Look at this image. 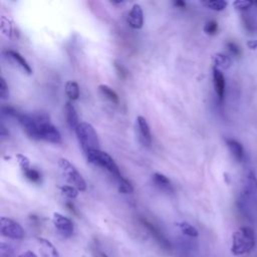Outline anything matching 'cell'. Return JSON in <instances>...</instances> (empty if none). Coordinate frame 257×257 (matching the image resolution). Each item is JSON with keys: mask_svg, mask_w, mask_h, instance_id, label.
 I'll list each match as a JSON object with an SVG mask.
<instances>
[{"mask_svg": "<svg viewBox=\"0 0 257 257\" xmlns=\"http://www.w3.org/2000/svg\"><path fill=\"white\" fill-rule=\"evenodd\" d=\"M213 63H214V68H217L219 70L222 69H228L232 65V60L231 58L224 53H216L212 57Z\"/></svg>", "mask_w": 257, "mask_h": 257, "instance_id": "18", "label": "cell"}, {"mask_svg": "<svg viewBox=\"0 0 257 257\" xmlns=\"http://www.w3.org/2000/svg\"><path fill=\"white\" fill-rule=\"evenodd\" d=\"M32 113L38 125V139L52 144H60L61 135L57 127L50 121L49 114L44 111H36Z\"/></svg>", "mask_w": 257, "mask_h": 257, "instance_id": "2", "label": "cell"}, {"mask_svg": "<svg viewBox=\"0 0 257 257\" xmlns=\"http://www.w3.org/2000/svg\"><path fill=\"white\" fill-rule=\"evenodd\" d=\"M1 30L3 34H5L7 37L11 38L12 36V25L9 22L8 19H6L4 16L1 17Z\"/></svg>", "mask_w": 257, "mask_h": 257, "instance_id": "27", "label": "cell"}, {"mask_svg": "<svg viewBox=\"0 0 257 257\" xmlns=\"http://www.w3.org/2000/svg\"><path fill=\"white\" fill-rule=\"evenodd\" d=\"M85 156L89 163L105 169L108 173H110L115 178V180L122 177L117 165L107 153L102 152L100 150H92L87 152Z\"/></svg>", "mask_w": 257, "mask_h": 257, "instance_id": "4", "label": "cell"}, {"mask_svg": "<svg viewBox=\"0 0 257 257\" xmlns=\"http://www.w3.org/2000/svg\"><path fill=\"white\" fill-rule=\"evenodd\" d=\"M0 136L2 139L8 137V133H6V130H5V126L3 124L0 125Z\"/></svg>", "mask_w": 257, "mask_h": 257, "instance_id": "37", "label": "cell"}, {"mask_svg": "<svg viewBox=\"0 0 257 257\" xmlns=\"http://www.w3.org/2000/svg\"><path fill=\"white\" fill-rule=\"evenodd\" d=\"M213 83L215 92L219 98V100H223L225 96V88H226V82L224 74L221 70L213 67Z\"/></svg>", "mask_w": 257, "mask_h": 257, "instance_id": "12", "label": "cell"}, {"mask_svg": "<svg viewBox=\"0 0 257 257\" xmlns=\"http://www.w3.org/2000/svg\"><path fill=\"white\" fill-rule=\"evenodd\" d=\"M174 5L178 8H185L186 7V2L183 1V0H177V1H174Z\"/></svg>", "mask_w": 257, "mask_h": 257, "instance_id": "36", "label": "cell"}, {"mask_svg": "<svg viewBox=\"0 0 257 257\" xmlns=\"http://www.w3.org/2000/svg\"><path fill=\"white\" fill-rule=\"evenodd\" d=\"M20 257H37L35 253H33L32 251H25L24 253L21 254Z\"/></svg>", "mask_w": 257, "mask_h": 257, "instance_id": "38", "label": "cell"}, {"mask_svg": "<svg viewBox=\"0 0 257 257\" xmlns=\"http://www.w3.org/2000/svg\"><path fill=\"white\" fill-rule=\"evenodd\" d=\"M218 31V23L214 20L208 21L204 26V32L208 35H215Z\"/></svg>", "mask_w": 257, "mask_h": 257, "instance_id": "30", "label": "cell"}, {"mask_svg": "<svg viewBox=\"0 0 257 257\" xmlns=\"http://www.w3.org/2000/svg\"><path fill=\"white\" fill-rule=\"evenodd\" d=\"M256 244L255 231L248 226H243L234 231L232 235L231 252L235 256L248 254L253 250Z\"/></svg>", "mask_w": 257, "mask_h": 257, "instance_id": "1", "label": "cell"}, {"mask_svg": "<svg viewBox=\"0 0 257 257\" xmlns=\"http://www.w3.org/2000/svg\"><path fill=\"white\" fill-rule=\"evenodd\" d=\"M92 257H107V255L101 251H96L93 253Z\"/></svg>", "mask_w": 257, "mask_h": 257, "instance_id": "39", "label": "cell"}, {"mask_svg": "<svg viewBox=\"0 0 257 257\" xmlns=\"http://www.w3.org/2000/svg\"><path fill=\"white\" fill-rule=\"evenodd\" d=\"M16 159H17V162L22 171L30 168V162L26 156H24L22 154H18V155H16Z\"/></svg>", "mask_w": 257, "mask_h": 257, "instance_id": "31", "label": "cell"}, {"mask_svg": "<svg viewBox=\"0 0 257 257\" xmlns=\"http://www.w3.org/2000/svg\"><path fill=\"white\" fill-rule=\"evenodd\" d=\"M64 111H65V117H66V122L68 126L71 130H74L77 127V125L80 123L78 120V115L77 112L73 106V104L70 101L65 102L64 106Z\"/></svg>", "mask_w": 257, "mask_h": 257, "instance_id": "15", "label": "cell"}, {"mask_svg": "<svg viewBox=\"0 0 257 257\" xmlns=\"http://www.w3.org/2000/svg\"><path fill=\"white\" fill-rule=\"evenodd\" d=\"M24 176L31 182L33 183H39L41 181V175L38 171H36L35 169H32L31 167L22 171Z\"/></svg>", "mask_w": 257, "mask_h": 257, "instance_id": "25", "label": "cell"}, {"mask_svg": "<svg viewBox=\"0 0 257 257\" xmlns=\"http://www.w3.org/2000/svg\"><path fill=\"white\" fill-rule=\"evenodd\" d=\"M253 4H254V2L250 1V0H235L233 2L234 8H236L238 10H243V11L249 9Z\"/></svg>", "mask_w": 257, "mask_h": 257, "instance_id": "29", "label": "cell"}, {"mask_svg": "<svg viewBox=\"0 0 257 257\" xmlns=\"http://www.w3.org/2000/svg\"><path fill=\"white\" fill-rule=\"evenodd\" d=\"M60 191L64 196H66L69 199H74L78 195V190L73 186H68V185L61 186Z\"/></svg>", "mask_w": 257, "mask_h": 257, "instance_id": "26", "label": "cell"}, {"mask_svg": "<svg viewBox=\"0 0 257 257\" xmlns=\"http://www.w3.org/2000/svg\"><path fill=\"white\" fill-rule=\"evenodd\" d=\"M226 145H227L231 155L233 156V158L237 162H242L244 159V148H243L242 144L236 140L228 139V140H226Z\"/></svg>", "mask_w": 257, "mask_h": 257, "instance_id": "16", "label": "cell"}, {"mask_svg": "<svg viewBox=\"0 0 257 257\" xmlns=\"http://www.w3.org/2000/svg\"><path fill=\"white\" fill-rule=\"evenodd\" d=\"M116 181H117V190H118L119 193L132 194L134 192V187L127 179H125L123 177H120Z\"/></svg>", "mask_w": 257, "mask_h": 257, "instance_id": "23", "label": "cell"}, {"mask_svg": "<svg viewBox=\"0 0 257 257\" xmlns=\"http://www.w3.org/2000/svg\"><path fill=\"white\" fill-rule=\"evenodd\" d=\"M136 124L138 127L140 141L142 142V144L144 146L150 147L152 145V134H151L150 126H149L147 119L144 116L139 115V116H137Z\"/></svg>", "mask_w": 257, "mask_h": 257, "instance_id": "9", "label": "cell"}, {"mask_svg": "<svg viewBox=\"0 0 257 257\" xmlns=\"http://www.w3.org/2000/svg\"><path fill=\"white\" fill-rule=\"evenodd\" d=\"M254 4H256V5H257V1H255V2H254Z\"/></svg>", "mask_w": 257, "mask_h": 257, "instance_id": "40", "label": "cell"}, {"mask_svg": "<svg viewBox=\"0 0 257 257\" xmlns=\"http://www.w3.org/2000/svg\"><path fill=\"white\" fill-rule=\"evenodd\" d=\"M64 90L66 95L72 100H76L79 97V86L75 81H67Z\"/></svg>", "mask_w": 257, "mask_h": 257, "instance_id": "20", "label": "cell"}, {"mask_svg": "<svg viewBox=\"0 0 257 257\" xmlns=\"http://www.w3.org/2000/svg\"><path fill=\"white\" fill-rule=\"evenodd\" d=\"M4 53L8 58H10L13 62H15L25 73H27V74L32 73V69H31L29 63L19 52L12 50V49H8Z\"/></svg>", "mask_w": 257, "mask_h": 257, "instance_id": "13", "label": "cell"}, {"mask_svg": "<svg viewBox=\"0 0 257 257\" xmlns=\"http://www.w3.org/2000/svg\"><path fill=\"white\" fill-rule=\"evenodd\" d=\"M202 4L211 10L222 11L227 7L228 3L225 0H209V1H203Z\"/></svg>", "mask_w": 257, "mask_h": 257, "instance_id": "24", "label": "cell"}, {"mask_svg": "<svg viewBox=\"0 0 257 257\" xmlns=\"http://www.w3.org/2000/svg\"><path fill=\"white\" fill-rule=\"evenodd\" d=\"M176 225L179 227L181 232L184 235H186V236H189V237H192V238H196L199 235L198 230L194 226H192L190 223H188V222L183 221V222L177 223Z\"/></svg>", "mask_w": 257, "mask_h": 257, "instance_id": "21", "label": "cell"}, {"mask_svg": "<svg viewBox=\"0 0 257 257\" xmlns=\"http://www.w3.org/2000/svg\"><path fill=\"white\" fill-rule=\"evenodd\" d=\"M227 48L230 51L231 54L235 55V56H239L240 55V49L238 47V45H236L234 42H228L227 43Z\"/></svg>", "mask_w": 257, "mask_h": 257, "instance_id": "33", "label": "cell"}, {"mask_svg": "<svg viewBox=\"0 0 257 257\" xmlns=\"http://www.w3.org/2000/svg\"><path fill=\"white\" fill-rule=\"evenodd\" d=\"M52 223L54 225V227L56 228V230L63 236V237H70L72 236L73 232H74V226L72 221L63 216L60 213H53L52 215Z\"/></svg>", "mask_w": 257, "mask_h": 257, "instance_id": "8", "label": "cell"}, {"mask_svg": "<svg viewBox=\"0 0 257 257\" xmlns=\"http://www.w3.org/2000/svg\"><path fill=\"white\" fill-rule=\"evenodd\" d=\"M58 166L65 177V179L78 191L83 192L86 190V183L75 167L66 159L61 158L58 160Z\"/></svg>", "mask_w": 257, "mask_h": 257, "instance_id": "6", "label": "cell"}, {"mask_svg": "<svg viewBox=\"0 0 257 257\" xmlns=\"http://www.w3.org/2000/svg\"><path fill=\"white\" fill-rule=\"evenodd\" d=\"M99 91L101 92L102 95H104L108 100H110L113 103H117L118 102V96L117 93L108 85L106 84H100L98 86Z\"/></svg>", "mask_w": 257, "mask_h": 257, "instance_id": "22", "label": "cell"}, {"mask_svg": "<svg viewBox=\"0 0 257 257\" xmlns=\"http://www.w3.org/2000/svg\"><path fill=\"white\" fill-rule=\"evenodd\" d=\"M0 233L2 236L14 240H21L25 236V232L21 225L7 217H1L0 219Z\"/></svg>", "mask_w": 257, "mask_h": 257, "instance_id": "7", "label": "cell"}, {"mask_svg": "<svg viewBox=\"0 0 257 257\" xmlns=\"http://www.w3.org/2000/svg\"><path fill=\"white\" fill-rule=\"evenodd\" d=\"M141 223L143 224L144 227L147 228V230L151 233V235L158 241V243L163 246L165 249L170 250L171 249V244L168 241V239L165 237V235L160 231L159 228H157L154 224H152L150 221H148L147 219L142 218L141 219Z\"/></svg>", "mask_w": 257, "mask_h": 257, "instance_id": "11", "label": "cell"}, {"mask_svg": "<svg viewBox=\"0 0 257 257\" xmlns=\"http://www.w3.org/2000/svg\"><path fill=\"white\" fill-rule=\"evenodd\" d=\"M37 242L42 257H60L57 249L50 241L39 237L37 238Z\"/></svg>", "mask_w": 257, "mask_h": 257, "instance_id": "14", "label": "cell"}, {"mask_svg": "<svg viewBox=\"0 0 257 257\" xmlns=\"http://www.w3.org/2000/svg\"><path fill=\"white\" fill-rule=\"evenodd\" d=\"M75 134L84 154L92 150H99V140L93 126L88 122H80L75 128Z\"/></svg>", "mask_w": 257, "mask_h": 257, "instance_id": "3", "label": "cell"}, {"mask_svg": "<svg viewBox=\"0 0 257 257\" xmlns=\"http://www.w3.org/2000/svg\"><path fill=\"white\" fill-rule=\"evenodd\" d=\"M152 177H153L152 178L153 182L157 188L165 192H173L172 183L168 177H166L161 173H155Z\"/></svg>", "mask_w": 257, "mask_h": 257, "instance_id": "17", "label": "cell"}, {"mask_svg": "<svg viewBox=\"0 0 257 257\" xmlns=\"http://www.w3.org/2000/svg\"><path fill=\"white\" fill-rule=\"evenodd\" d=\"M237 207L240 213L249 221H257V193L241 191L237 200Z\"/></svg>", "mask_w": 257, "mask_h": 257, "instance_id": "5", "label": "cell"}, {"mask_svg": "<svg viewBox=\"0 0 257 257\" xmlns=\"http://www.w3.org/2000/svg\"><path fill=\"white\" fill-rule=\"evenodd\" d=\"M127 24L133 29H141L144 24V12L142 6L138 3L134 4L132 9L130 10L126 18Z\"/></svg>", "mask_w": 257, "mask_h": 257, "instance_id": "10", "label": "cell"}, {"mask_svg": "<svg viewBox=\"0 0 257 257\" xmlns=\"http://www.w3.org/2000/svg\"><path fill=\"white\" fill-rule=\"evenodd\" d=\"M9 96V90L7 83L3 76L0 77V97L1 99H6Z\"/></svg>", "mask_w": 257, "mask_h": 257, "instance_id": "32", "label": "cell"}, {"mask_svg": "<svg viewBox=\"0 0 257 257\" xmlns=\"http://www.w3.org/2000/svg\"><path fill=\"white\" fill-rule=\"evenodd\" d=\"M115 68H116V70L118 71V73L120 74L121 77H125V75H126V70H125L120 64L115 63Z\"/></svg>", "mask_w": 257, "mask_h": 257, "instance_id": "35", "label": "cell"}, {"mask_svg": "<svg viewBox=\"0 0 257 257\" xmlns=\"http://www.w3.org/2000/svg\"><path fill=\"white\" fill-rule=\"evenodd\" d=\"M13 248L4 242L0 243V257H13Z\"/></svg>", "mask_w": 257, "mask_h": 257, "instance_id": "28", "label": "cell"}, {"mask_svg": "<svg viewBox=\"0 0 257 257\" xmlns=\"http://www.w3.org/2000/svg\"><path fill=\"white\" fill-rule=\"evenodd\" d=\"M247 46L251 50H257V39L253 40H248L247 41Z\"/></svg>", "mask_w": 257, "mask_h": 257, "instance_id": "34", "label": "cell"}, {"mask_svg": "<svg viewBox=\"0 0 257 257\" xmlns=\"http://www.w3.org/2000/svg\"><path fill=\"white\" fill-rule=\"evenodd\" d=\"M243 190H246V191L252 192V193H257V178H256L254 171L249 170L248 173L246 174V179H245V184H244Z\"/></svg>", "mask_w": 257, "mask_h": 257, "instance_id": "19", "label": "cell"}]
</instances>
